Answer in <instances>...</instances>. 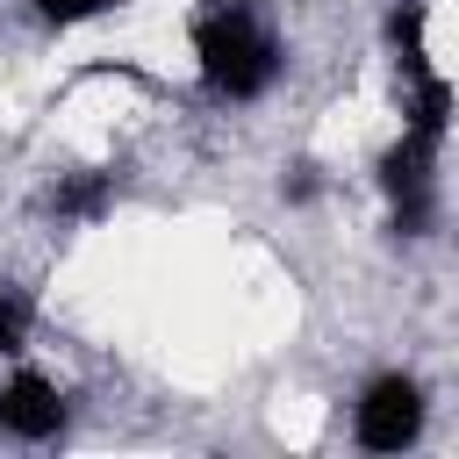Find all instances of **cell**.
<instances>
[{
  "instance_id": "obj_1",
  "label": "cell",
  "mask_w": 459,
  "mask_h": 459,
  "mask_svg": "<svg viewBox=\"0 0 459 459\" xmlns=\"http://www.w3.org/2000/svg\"><path fill=\"white\" fill-rule=\"evenodd\" d=\"M194 57H201V86L222 100H258L280 79V43L273 29H258L244 0H208L194 14Z\"/></svg>"
},
{
  "instance_id": "obj_2",
  "label": "cell",
  "mask_w": 459,
  "mask_h": 459,
  "mask_svg": "<svg viewBox=\"0 0 459 459\" xmlns=\"http://www.w3.org/2000/svg\"><path fill=\"white\" fill-rule=\"evenodd\" d=\"M351 430H359L366 452H402V445H416V430H423V387H416L409 373L366 380V394H359V409H351Z\"/></svg>"
},
{
  "instance_id": "obj_3",
  "label": "cell",
  "mask_w": 459,
  "mask_h": 459,
  "mask_svg": "<svg viewBox=\"0 0 459 459\" xmlns=\"http://www.w3.org/2000/svg\"><path fill=\"white\" fill-rule=\"evenodd\" d=\"M0 430L22 437V445L57 437V430H65V394H57L43 373H14V380L0 387Z\"/></svg>"
},
{
  "instance_id": "obj_4",
  "label": "cell",
  "mask_w": 459,
  "mask_h": 459,
  "mask_svg": "<svg viewBox=\"0 0 459 459\" xmlns=\"http://www.w3.org/2000/svg\"><path fill=\"white\" fill-rule=\"evenodd\" d=\"M409 86V100H402V129H416V136H437L445 143V129H452V108H459V93H452V79L445 72H409L402 79Z\"/></svg>"
},
{
  "instance_id": "obj_5",
  "label": "cell",
  "mask_w": 459,
  "mask_h": 459,
  "mask_svg": "<svg viewBox=\"0 0 459 459\" xmlns=\"http://www.w3.org/2000/svg\"><path fill=\"white\" fill-rule=\"evenodd\" d=\"M50 201H57V215H79V222H93V215L115 201V172H79V179H65Z\"/></svg>"
},
{
  "instance_id": "obj_6",
  "label": "cell",
  "mask_w": 459,
  "mask_h": 459,
  "mask_svg": "<svg viewBox=\"0 0 459 459\" xmlns=\"http://www.w3.org/2000/svg\"><path fill=\"white\" fill-rule=\"evenodd\" d=\"M108 7H122V0H36V22L72 29V22H93V14H108Z\"/></svg>"
},
{
  "instance_id": "obj_7",
  "label": "cell",
  "mask_w": 459,
  "mask_h": 459,
  "mask_svg": "<svg viewBox=\"0 0 459 459\" xmlns=\"http://www.w3.org/2000/svg\"><path fill=\"white\" fill-rule=\"evenodd\" d=\"M22 337H29V301L0 294V351H22Z\"/></svg>"
}]
</instances>
